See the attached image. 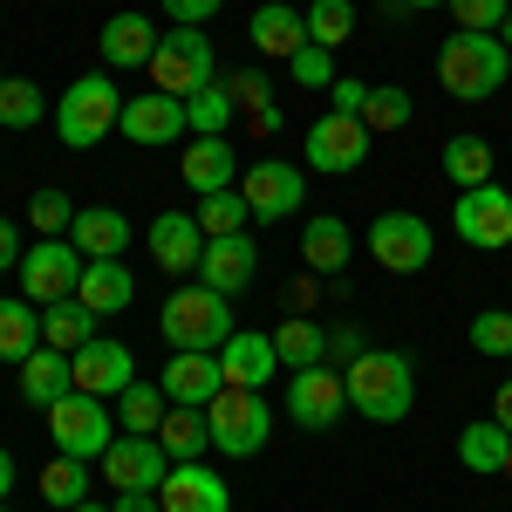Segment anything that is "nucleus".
I'll return each instance as SVG.
<instances>
[{
  "label": "nucleus",
  "instance_id": "nucleus-28",
  "mask_svg": "<svg viewBox=\"0 0 512 512\" xmlns=\"http://www.w3.org/2000/svg\"><path fill=\"white\" fill-rule=\"evenodd\" d=\"M301 260H308V274L335 280L349 267V226H342L335 212H315V219L301 226Z\"/></svg>",
  "mask_w": 512,
  "mask_h": 512
},
{
  "label": "nucleus",
  "instance_id": "nucleus-33",
  "mask_svg": "<svg viewBox=\"0 0 512 512\" xmlns=\"http://www.w3.org/2000/svg\"><path fill=\"white\" fill-rule=\"evenodd\" d=\"M158 444L171 451V465H185V458H198V451H212V424H205V410H192V403H171L158 424Z\"/></svg>",
  "mask_w": 512,
  "mask_h": 512
},
{
  "label": "nucleus",
  "instance_id": "nucleus-26",
  "mask_svg": "<svg viewBox=\"0 0 512 512\" xmlns=\"http://www.w3.org/2000/svg\"><path fill=\"white\" fill-rule=\"evenodd\" d=\"M76 301L89 308V315H123V308L137 301V280H130L123 260H89L82 280H76Z\"/></svg>",
  "mask_w": 512,
  "mask_h": 512
},
{
  "label": "nucleus",
  "instance_id": "nucleus-8",
  "mask_svg": "<svg viewBox=\"0 0 512 512\" xmlns=\"http://www.w3.org/2000/svg\"><path fill=\"white\" fill-rule=\"evenodd\" d=\"M82 267H89V260L76 253V239H35V246L21 253V301H35V308L69 301Z\"/></svg>",
  "mask_w": 512,
  "mask_h": 512
},
{
  "label": "nucleus",
  "instance_id": "nucleus-53",
  "mask_svg": "<svg viewBox=\"0 0 512 512\" xmlns=\"http://www.w3.org/2000/svg\"><path fill=\"white\" fill-rule=\"evenodd\" d=\"M14 478H21V472H14V458L0 451V506H7V492H14Z\"/></svg>",
  "mask_w": 512,
  "mask_h": 512
},
{
  "label": "nucleus",
  "instance_id": "nucleus-39",
  "mask_svg": "<svg viewBox=\"0 0 512 512\" xmlns=\"http://www.w3.org/2000/svg\"><path fill=\"white\" fill-rule=\"evenodd\" d=\"M301 14H308V41L315 48H342L355 35V0H308Z\"/></svg>",
  "mask_w": 512,
  "mask_h": 512
},
{
  "label": "nucleus",
  "instance_id": "nucleus-40",
  "mask_svg": "<svg viewBox=\"0 0 512 512\" xmlns=\"http://www.w3.org/2000/svg\"><path fill=\"white\" fill-rule=\"evenodd\" d=\"M410 117H417V103H410V89H403V82H376V89H369V103H362L369 137H376V130H403Z\"/></svg>",
  "mask_w": 512,
  "mask_h": 512
},
{
  "label": "nucleus",
  "instance_id": "nucleus-3",
  "mask_svg": "<svg viewBox=\"0 0 512 512\" xmlns=\"http://www.w3.org/2000/svg\"><path fill=\"white\" fill-rule=\"evenodd\" d=\"M117 123H123V89L103 76V69H96V76H76L62 96H55V137H62L69 151L103 144Z\"/></svg>",
  "mask_w": 512,
  "mask_h": 512
},
{
  "label": "nucleus",
  "instance_id": "nucleus-60",
  "mask_svg": "<svg viewBox=\"0 0 512 512\" xmlns=\"http://www.w3.org/2000/svg\"><path fill=\"white\" fill-rule=\"evenodd\" d=\"M0 512H7V506H0Z\"/></svg>",
  "mask_w": 512,
  "mask_h": 512
},
{
  "label": "nucleus",
  "instance_id": "nucleus-37",
  "mask_svg": "<svg viewBox=\"0 0 512 512\" xmlns=\"http://www.w3.org/2000/svg\"><path fill=\"white\" fill-rule=\"evenodd\" d=\"M233 89L226 82H212V89H198L185 96V123H192V137H226V123H233Z\"/></svg>",
  "mask_w": 512,
  "mask_h": 512
},
{
  "label": "nucleus",
  "instance_id": "nucleus-9",
  "mask_svg": "<svg viewBox=\"0 0 512 512\" xmlns=\"http://www.w3.org/2000/svg\"><path fill=\"white\" fill-rule=\"evenodd\" d=\"M239 198L253 205L260 226L294 219V205H308V171L287 164V158H253V164H246V178H239Z\"/></svg>",
  "mask_w": 512,
  "mask_h": 512
},
{
  "label": "nucleus",
  "instance_id": "nucleus-14",
  "mask_svg": "<svg viewBox=\"0 0 512 512\" xmlns=\"http://www.w3.org/2000/svg\"><path fill=\"white\" fill-rule=\"evenodd\" d=\"M451 226H458V239L478 246V253L512 246V192H499V185H472V192H458Z\"/></svg>",
  "mask_w": 512,
  "mask_h": 512
},
{
  "label": "nucleus",
  "instance_id": "nucleus-18",
  "mask_svg": "<svg viewBox=\"0 0 512 512\" xmlns=\"http://www.w3.org/2000/svg\"><path fill=\"white\" fill-rule=\"evenodd\" d=\"M130 144H178L192 123H185V96H164V89H151V96H123V123H117Z\"/></svg>",
  "mask_w": 512,
  "mask_h": 512
},
{
  "label": "nucleus",
  "instance_id": "nucleus-1",
  "mask_svg": "<svg viewBox=\"0 0 512 512\" xmlns=\"http://www.w3.org/2000/svg\"><path fill=\"white\" fill-rule=\"evenodd\" d=\"M349 410L369 424H403L410 403H417V362L403 349H362L349 362Z\"/></svg>",
  "mask_w": 512,
  "mask_h": 512
},
{
  "label": "nucleus",
  "instance_id": "nucleus-34",
  "mask_svg": "<svg viewBox=\"0 0 512 512\" xmlns=\"http://www.w3.org/2000/svg\"><path fill=\"white\" fill-rule=\"evenodd\" d=\"M444 178H451L458 192L492 185V144H485V137H472V130H465V137H451V144H444Z\"/></svg>",
  "mask_w": 512,
  "mask_h": 512
},
{
  "label": "nucleus",
  "instance_id": "nucleus-29",
  "mask_svg": "<svg viewBox=\"0 0 512 512\" xmlns=\"http://www.w3.org/2000/svg\"><path fill=\"white\" fill-rule=\"evenodd\" d=\"M506 451H512V431L499 424V417H485V424H465V431H458V465L478 472V478L506 472Z\"/></svg>",
  "mask_w": 512,
  "mask_h": 512
},
{
  "label": "nucleus",
  "instance_id": "nucleus-56",
  "mask_svg": "<svg viewBox=\"0 0 512 512\" xmlns=\"http://www.w3.org/2000/svg\"><path fill=\"white\" fill-rule=\"evenodd\" d=\"M69 512H110V506H89V499H82V506H69Z\"/></svg>",
  "mask_w": 512,
  "mask_h": 512
},
{
  "label": "nucleus",
  "instance_id": "nucleus-20",
  "mask_svg": "<svg viewBox=\"0 0 512 512\" xmlns=\"http://www.w3.org/2000/svg\"><path fill=\"white\" fill-rule=\"evenodd\" d=\"M96 55H103V69H151V55H158V28H151V14H137V7L110 14L103 35H96Z\"/></svg>",
  "mask_w": 512,
  "mask_h": 512
},
{
  "label": "nucleus",
  "instance_id": "nucleus-52",
  "mask_svg": "<svg viewBox=\"0 0 512 512\" xmlns=\"http://www.w3.org/2000/svg\"><path fill=\"white\" fill-rule=\"evenodd\" d=\"M492 417L512 431V383H499V396H492Z\"/></svg>",
  "mask_w": 512,
  "mask_h": 512
},
{
  "label": "nucleus",
  "instance_id": "nucleus-48",
  "mask_svg": "<svg viewBox=\"0 0 512 512\" xmlns=\"http://www.w3.org/2000/svg\"><path fill=\"white\" fill-rule=\"evenodd\" d=\"M226 0H164V14H171V28H205L212 14H219Z\"/></svg>",
  "mask_w": 512,
  "mask_h": 512
},
{
  "label": "nucleus",
  "instance_id": "nucleus-43",
  "mask_svg": "<svg viewBox=\"0 0 512 512\" xmlns=\"http://www.w3.org/2000/svg\"><path fill=\"white\" fill-rule=\"evenodd\" d=\"M451 14H458L465 35H499L506 14H512V0H451Z\"/></svg>",
  "mask_w": 512,
  "mask_h": 512
},
{
  "label": "nucleus",
  "instance_id": "nucleus-54",
  "mask_svg": "<svg viewBox=\"0 0 512 512\" xmlns=\"http://www.w3.org/2000/svg\"><path fill=\"white\" fill-rule=\"evenodd\" d=\"M390 7H403V14H431V7H451V0H390Z\"/></svg>",
  "mask_w": 512,
  "mask_h": 512
},
{
  "label": "nucleus",
  "instance_id": "nucleus-47",
  "mask_svg": "<svg viewBox=\"0 0 512 512\" xmlns=\"http://www.w3.org/2000/svg\"><path fill=\"white\" fill-rule=\"evenodd\" d=\"M362 103H369V82H355V76H335V82H328V110L362 117Z\"/></svg>",
  "mask_w": 512,
  "mask_h": 512
},
{
  "label": "nucleus",
  "instance_id": "nucleus-35",
  "mask_svg": "<svg viewBox=\"0 0 512 512\" xmlns=\"http://www.w3.org/2000/svg\"><path fill=\"white\" fill-rule=\"evenodd\" d=\"M164 410H171V396L158 390V383H130V390L117 396V431H137V437H158Z\"/></svg>",
  "mask_w": 512,
  "mask_h": 512
},
{
  "label": "nucleus",
  "instance_id": "nucleus-31",
  "mask_svg": "<svg viewBox=\"0 0 512 512\" xmlns=\"http://www.w3.org/2000/svg\"><path fill=\"white\" fill-rule=\"evenodd\" d=\"M274 355H280V369H315V362H328V328L308 315H287L274 328Z\"/></svg>",
  "mask_w": 512,
  "mask_h": 512
},
{
  "label": "nucleus",
  "instance_id": "nucleus-21",
  "mask_svg": "<svg viewBox=\"0 0 512 512\" xmlns=\"http://www.w3.org/2000/svg\"><path fill=\"white\" fill-rule=\"evenodd\" d=\"M246 41H253L260 55H274V62H294V55L308 48V14H301L294 0H260L253 21H246Z\"/></svg>",
  "mask_w": 512,
  "mask_h": 512
},
{
  "label": "nucleus",
  "instance_id": "nucleus-22",
  "mask_svg": "<svg viewBox=\"0 0 512 512\" xmlns=\"http://www.w3.org/2000/svg\"><path fill=\"white\" fill-rule=\"evenodd\" d=\"M219 369H226V383H239V390H267V383L280 376L274 335H260V328H233L226 349H219Z\"/></svg>",
  "mask_w": 512,
  "mask_h": 512
},
{
  "label": "nucleus",
  "instance_id": "nucleus-57",
  "mask_svg": "<svg viewBox=\"0 0 512 512\" xmlns=\"http://www.w3.org/2000/svg\"><path fill=\"white\" fill-rule=\"evenodd\" d=\"M499 478H512V451H506V472H499Z\"/></svg>",
  "mask_w": 512,
  "mask_h": 512
},
{
  "label": "nucleus",
  "instance_id": "nucleus-51",
  "mask_svg": "<svg viewBox=\"0 0 512 512\" xmlns=\"http://www.w3.org/2000/svg\"><path fill=\"white\" fill-rule=\"evenodd\" d=\"M110 512H164V506H158V492H117Z\"/></svg>",
  "mask_w": 512,
  "mask_h": 512
},
{
  "label": "nucleus",
  "instance_id": "nucleus-27",
  "mask_svg": "<svg viewBox=\"0 0 512 512\" xmlns=\"http://www.w3.org/2000/svg\"><path fill=\"white\" fill-rule=\"evenodd\" d=\"M69 390H76V362H69L62 349H35L28 362H21V403L48 410V403H62Z\"/></svg>",
  "mask_w": 512,
  "mask_h": 512
},
{
  "label": "nucleus",
  "instance_id": "nucleus-4",
  "mask_svg": "<svg viewBox=\"0 0 512 512\" xmlns=\"http://www.w3.org/2000/svg\"><path fill=\"white\" fill-rule=\"evenodd\" d=\"M158 328H164L171 349H212V355H219V349H226V335H233V301L212 294L205 280H185V287L164 301Z\"/></svg>",
  "mask_w": 512,
  "mask_h": 512
},
{
  "label": "nucleus",
  "instance_id": "nucleus-19",
  "mask_svg": "<svg viewBox=\"0 0 512 512\" xmlns=\"http://www.w3.org/2000/svg\"><path fill=\"white\" fill-rule=\"evenodd\" d=\"M158 506L164 512H233V492H226V478H219V472H205L198 458H185V465L164 472Z\"/></svg>",
  "mask_w": 512,
  "mask_h": 512
},
{
  "label": "nucleus",
  "instance_id": "nucleus-5",
  "mask_svg": "<svg viewBox=\"0 0 512 512\" xmlns=\"http://www.w3.org/2000/svg\"><path fill=\"white\" fill-rule=\"evenodd\" d=\"M205 424H212V451H226V458H253V451H267V437H274V403L260 390H226L205 403Z\"/></svg>",
  "mask_w": 512,
  "mask_h": 512
},
{
  "label": "nucleus",
  "instance_id": "nucleus-11",
  "mask_svg": "<svg viewBox=\"0 0 512 512\" xmlns=\"http://www.w3.org/2000/svg\"><path fill=\"white\" fill-rule=\"evenodd\" d=\"M431 226L417 219V212H383L376 226H369V260L383 267V274H424L431 267Z\"/></svg>",
  "mask_w": 512,
  "mask_h": 512
},
{
  "label": "nucleus",
  "instance_id": "nucleus-7",
  "mask_svg": "<svg viewBox=\"0 0 512 512\" xmlns=\"http://www.w3.org/2000/svg\"><path fill=\"white\" fill-rule=\"evenodd\" d=\"M48 437H55L62 458H103L117 444V417L103 410V396L69 390L62 403H48Z\"/></svg>",
  "mask_w": 512,
  "mask_h": 512
},
{
  "label": "nucleus",
  "instance_id": "nucleus-23",
  "mask_svg": "<svg viewBox=\"0 0 512 512\" xmlns=\"http://www.w3.org/2000/svg\"><path fill=\"white\" fill-rule=\"evenodd\" d=\"M69 362H76V390H82V396H123L130 383H137V362H130V349H123V342H103V335H96L89 349H76Z\"/></svg>",
  "mask_w": 512,
  "mask_h": 512
},
{
  "label": "nucleus",
  "instance_id": "nucleus-44",
  "mask_svg": "<svg viewBox=\"0 0 512 512\" xmlns=\"http://www.w3.org/2000/svg\"><path fill=\"white\" fill-rule=\"evenodd\" d=\"M472 349L478 355H512V308H485V315H472Z\"/></svg>",
  "mask_w": 512,
  "mask_h": 512
},
{
  "label": "nucleus",
  "instance_id": "nucleus-36",
  "mask_svg": "<svg viewBox=\"0 0 512 512\" xmlns=\"http://www.w3.org/2000/svg\"><path fill=\"white\" fill-rule=\"evenodd\" d=\"M41 499L55 512L82 506V499H89V458H62V451H55V465L41 472Z\"/></svg>",
  "mask_w": 512,
  "mask_h": 512
},
{
  "label": "nucleus",
  "instance_id": "nucleus-25",
  "mask_svg": "<svg viewBox=\"0 0 512 512\" xmlns=\"http://www.w3.org/2000/svg\"><path fill=\"white\" fill-rule=\"evenodd\" d=\"M178 171H185V185H192L198 198L205 192H226L239 178V151L226 144V137H192L185 144V158H178Z\"/></svg>",
  "mask_w": 512,
  "mask_h": 512
},
{
  "label": "nucleus",
  "instance_id": "nucleus-55",
  "mask_svg": "<svg viewBox=\"0 0 512 512\" xmlns=\"http://www.w3.org/2000/svg\"><path fill=\"white\" fill-rule=\"evenodd\" d=\"M499 41H506V48H512V14H506V28H499Z\"/></svg>",
  "mask_w": 512,
  "mask_h": 512
},
{
  "label": "nucleus",
  "instance_id": "nucleus-38",
  "mask_svg": "<svg viewBox=\"0 0 512 512\" xmlns=\"http://www.w3.org/2000/svg\"><path fill=\"white\" fill-rule=\"evenodd\" d=\"M198 212V226H205V239H226V233H246V219H253V205H246V198L233 192V185H226V192H205L192 205Z\"/></svg>",
  "mask_w": 512,
  "mask_h": 512
},
{
  "label": "nucleus",
  "instance_id": "nucleus-24",
  "mask_svg": "<svg viewBox=\"0 0 512 512\" xmlns=\"http://www.w3.org/2000/svg\"><path fill=\"white\" fill-rule=\"evenodd\" d=\"M82 260H123L130 253V219L117 205H76V226H69Z\"/></svg>",
  "mask_w": 512,
  "mask_h": 512
},
{
  "label": "nucleus",
  "instance_id": "nucleus-30",
  "mask_svg": "<svg viewBox=\"0 0 512 512\" xmlns=\"http://www.w3.org/2000/svg\"><path fill=\"white\" fill-rule=\"evenodd\" d=\"M96 321H103V315H89L76 294L55 301V308H41V349H62V355L89 349V342H96Z\"/></svg>",
  "mask_w": 512,
  "mask_h": 512
},
{
  "label": "nucleus",
  "instance_id": "nucleus-10",
  "mask_svg": "<svg viewBox=\"0 0 512 512\" xmlns=\"http://www.w3.org/2000/svg\"><path fill=\"white\" fill-rule=\"evenodd\" d=\"M301 151H308V171L349 178V171H362V158H369V123H362V117H342V110H328V117L308 123Z\"/></svg>",
  "mask_w": 512,
  "mask_h": 512
},
{
  "label": "nucleus",
  "instance_id": "nucleus-12",
  "mask_svg": "<svg viewBox=\"0 0 512 512\" xmlns=\"http://www.w3.org/2000/svg\"><path fill=\"white\" fill-rule=\"evenodd\" d=\"M342 410H349V383H342V369H294V383H287V417L301 424V431H335L342 424Z\"/></svg>",
  "mask_w": 512,
  "mask_h": 512
},
{
  "label": "nucleus",
  "instance_id": "nucleus-2",
  "mask_svg": "<svg viewBox=\"0 0 512 512\" xmlns=\"http://www.w3.org/2000/svg\"><path fill=\"white\" fill-rule=\"evenodd\" d=\"M512 76V48L499 35H458L437 48V82L458 96V103H485V96H499Z\"/></svg>",
  "mask_w": 512,
  "mask_h": 512
},
{
  "label": "nucleus",
  "instance_id": "nucleus-49",
  "mask_svg": "<svg viewBox=\"0 0 512 512\" xmlns=\"http://www.w3.org/2000/svg\"><path fill=\"white\" fill-rule=\"evenodd\" d=\"M226 89H233L239 110H267V76H253V69H246V76H233Z\"/></svg>",
  "mask_w": 512,
  "mask_h": 512
},
{
  "label": "nucleus",
  "instance_id": "nucleus-45",
  "mask_svg": "<svg viewBox=\"0 0 512 512\" xmlns=\"http://www.w3.org/2000/svg\"><path fill=\"white\" fill-rule=\"evenodd\" d=\"M287 69H294V82H301V89H328V82H335V48H315V41H308Z\"/></svg>",
  "mask_w": 512,
  "mask_h": 512
},
{
  "label": "nucleus",
  "instance_id": "nucleus-59",
  "mask_svg": "<svg viewBox=\"0 0 512 512\" xmlns=\"http://www.w3.org/2000/svg\"><path fill=\"white\" fill-rule=\"evenodd\" d=\"M0 82H7V76H0Z\"/></svg>",
  "mask_w": 512,
  "mask_h": 512
},
{
  "label": "nucleus",
  "instance_id": "nucleus-16",
  "mask_svg": "<svg viewBox=\"0 0 512 512\" xmlns=\"http://www.w3.org/2000/svg\"><path fill=\"white\" fill-rule=\"evenodd\" d=\"M144 239H151V260H158L171 280L198 274V260H205V226H198V212H158Z\"/></svg>",
  "mask_w": 512,
  "mask_h": 512
},
{
  "label": "nucleus",
  "instance_id": "nucleus-13",
  "mask_svg": "<svg viewBox=\"0 0 512 512\" xmlns=\"http://www.w3.org/2000/svg\"><path fill=\"white\" fill-rule=\"evenodd\" d=\"M96 472H103V485H117V492H158L164 472H171V451H164L158 437L117 431V444L96 458Z\"/></svg>",
  "mask_w": 512,
  "mask_h": 512
},
{
  "label": "nucleus",
  "instance_id": "nucleus-6",
  "mask_svg": "<svg viewBox=\"0 0 512 512\" xmlns=\"http://www.w3.org/2000/svg\"><path fill=\"white\" fill-rule=\"evenodd\" d=\"M219 82V62H212V41L205 28H171L158 35V55H151V89L164 96H198Z\"/></svg>",
  "mask_w": 512,
  "mask_h": 512
},
{
  "label": "nucleus",
  "instance_id": "nucleus-32",
  "mask_svg": "<svg viewBox=\"0 0 512 512\" xmlns=\"http://www.w3.org/2000/svg\"><path fill=\"white\" fill-rule=\"evenodd\" d=\"M35 349H41V308L21 301V294H7L0 301V362H28Z\"/></svg>",
  "mask_w": 512,
  "mask_h": 512
},
{
  "label": "nucleus",
  "instance_id": "nucleus-41",
  "mask_svg": "<svg viewBox=\"0 0 512 512\" xmlns=\"http://www.w3.org/2000/svg\"><path fill=\"white\" fill-rule=\"evenodd\" d=\"M41 117H48V96H41L28 76H7V82H0V123H7V130H35Z\"/></svg>",
  "mask_w": 512,
  "mask_h": 512
},
{
  "label": "nucleus",
  "instance_id": "nucleus-17",
  "mask_svg": "<svg viewBox=\"0 0 512 512\" xmlns=\"http://www.w3.org/2000/svg\"><path fill=\"white\" fill-rule=\"evenodd\" d=\"M158 390L171 396V403H192V410H205L212 396L226 390V369H219V355L212 349H171V362H164Z\"/></svg>",
  "mask_w": 512,
  "mask_h": 512
},
{
  "label": "nucleus",
  "instance_id": "nucleus-42",
  "mask_svg": "<svg viewBox=\"0 0 512 512\" xmlns=\"http://www.w3.org/2000/svg\"><path fill=\"white\" fill-rule=\"evenodd\" d=\"M28 219H35L41 239H69V226H76V198L62 192V185H41V192L28 198Z\"/></svg>",
  "mask_w": 512,
  "mask_h": 512
},
{
  "label": "nucleus",
  "instance_id": "nucleus-46",
  "mask_svg": "<svg viewBox=\"0 0 512 512\" xmlns=\"http://www.w3.org/2000/svg\"><path fill=\"white\" fill-rule=\"evenodd\" d=\"M362 349H369V335H362L355 321H335V328H328V369H349Z\"/></svg>",
  "mask_w": 512,
  "mask_h": 512
},
{
  "label": "nucleus",
  "instance_id": "nucleus-15",
  "mask_svg": "<svg viewBox=\"0 0 512 512\" xmlns=\"http://www.w3.org/2000/svg\"><path fill=\"white\" fill-rule=\"evenodd\" d=\"M253 274H260V246H253V233H226V239H205V260H198V280L212 287V294H246L253 287Z\"/></svg>",
  "mask_w": 512,
  "mask_h": 512
},
{
  "label": "nucleus",
  "instance_id": "nucleus-50",
  "mask_svg": "<svg viewBox=\"0 0 512 512\" xmlns=\"http://www.w3.org/2000/svg\"><path fill=\"white\" fill-rule=\"evenodd\" d=\"M7 267H21V233H14V219H0V274Z\"/></svg>",
  "mask_w": 512,
  "mask_h": 512
},
{
  "label": "nucleus",
  "instance_id": "nucleus-58",
  "mask_svg": "<svg viewBox=\"0 0 512 512\" xmlns=\"http://www.w3.org/2000/svg\"><path fill=\"white\" fill-rule=\"evenodd\" d=\"M301 7H308V0H301Z\"/></svg>",
  "mask_w": 512,
  "mask_h": 512
}]
</instances>
